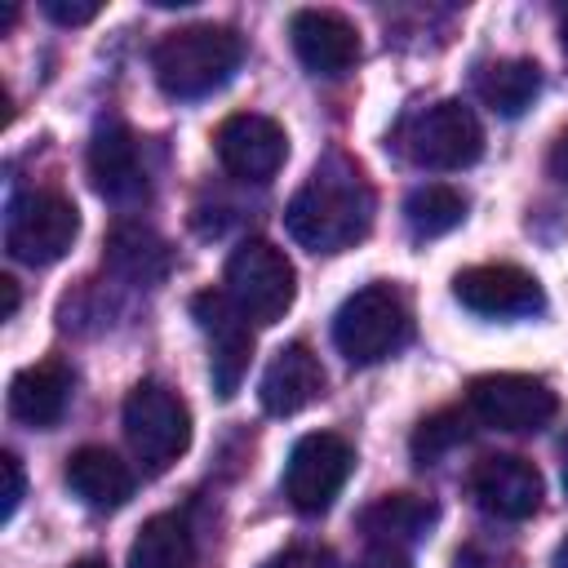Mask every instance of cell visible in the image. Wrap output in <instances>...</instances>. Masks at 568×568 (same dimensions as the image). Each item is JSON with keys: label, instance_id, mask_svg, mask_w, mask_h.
I'll use <instances>...</instances> for the list:
<instances>
[{"label": "cell", "instance_id": "4dcf8cb0", "mask_svg": "<svg viewBox=\"0 0 568 568\" xmlns=\"http://www.w3.org/2000/svg\"><path fill=\"white\" fill-rule=\"evenodd\" d=\"M71 568H106V559H98V555H84V559H75Z\"/></svg>", "mask_w": 568, "mask_h": 568}, {"label": "cell", "instance_id": "9a60e30c", "mask_svg": "<svg viewBox=\"0 0 568 568\" xmlns=\"http://www.w3.org/2000/svg\"><path fill=\"white\" fill-rule=\"evenodd\" d=\"M89 182L102 200L129 204L146 195V173L138 155V138L124 120H102L89 138Z\"/></svg>", "mask_w": 568, "mask_h": 568}, {"label": "cell", "instance_id": "7a4b0ae2", "mask_svg": "<svg viewBox=\"0 0 568 568\" xmlns=\"http://www.w3.org/2000/svg\"><path fill=\"white\" fill-rule=\"evenodd\" d=\"M244 58V40L231 31V27H213V22H195V27H178L169 31L155 53H151V71H155V84L178 98V102H191V98H204L213 89H222L235 67Z\"/></svg>", "mask_w": 568, "mask_h": 568}, {"label": "cell", "instance_id": "603a6c76", "mask_svg": "<svg viewBox=\"0 0 568 568\" xmlns=\"http://www.w3.org/2000/svg\"><path fill=\"white\" fill-rule=\"evenodd\" d=\"M462 217H466V195L444 182H426L404 200V222L413 240H439L453 226H462Z\"/></svg>", "mask_w": 568, "mask_h": 568}, {"label": "cell", "instance_id": "9c48e42d", "mask_svg": "<svg viewBox=\"0 0 568 568\" xmlns=\"http://www.w3.org/2000/svg\"><path fill=\"white\" fill-rule=\"evenodd\" d=\"M466 408L475 422L497 426V430H541L559 413L555 390L541 377L528 373H484L466 390Z\"/></svg>", "mask_w": 568, "mask_h": 568}, {"label": "cell", "instance_id": "44dd1931", "mask_svg": "<svg viewBox=\"0 0 568 568\" xmlns=\"http://www.w3.org/2000/svg\"><path fill=\"white\" fill-rule=\"evenodd\" d=\"M475 89H479V102H484L488 111L515 120V115H524V111L532 106V98L541 93V67L528 62V58H497V62H488V67L479 71Z\"/></svg>", "mask_w": 568, "mask_h": 568}, {"label": "cell", "instance_id": "4316f807", "mask_svg": "<svg viewBox=\"0 0 568 568\" xmlns=\"http://www.w3.org/2000/svg\"><path fill=\"white\" fill-rule=\"evenodd\" d=\"M0 475H4V506H0V515L13 519L18 515V501H22V462L13 453H4L0 457Z\"/></svg>", "mask_w": 568, "mask_h": 568}, {"label": "cell", "instance_id": "f546056e", "mask_svg": "<svg viewBox=\"0 0 568 568\" xmlns=\"http://www.w3.org/2000/svg\"><path fill=\"white\" fill-rule=\"evenodd\" d=\"M0 293H4V311H0V315L13 320V315H18V280L4 275V280H0Z\"/></svg>", "mask_w": 568, "mask_h": 568}, {"label": "cell", "instance_id": "484cf974", "mask_svg": "<svg viewBox=\"0 0 568 568\" xmlns=\"http://www.w3.org/2000/svg\"><path fill=\"white\" fill-rule=\"evenodd\" d=\"M44 13L53 22H62V27H84V22H93L102 13V4L98 0H44Z\"/></svg>", "mask_w": 568, "mask_h": 568}, {"label": "cell", "instance_id": "836d02e7", "mask_svg": "<svg viewBox=\"0 0 568 568\" xmlns=\"http://www.w3.org/2000/svg\"><path fill=\"white\" fill-rule=\"evenodd\" d=\"M564 493H568V444H564Z\"/></svg>", "mask_w": 568, "mask_h": 568}, {"label": "cell", "instance_id": "7c38bea8", "mask_svg": "<svg viewBox=\"0 0 568 568\" xmlns=\"http://www.w3.org/2000/svg\"><path fill=\"white\" fill-rule=\"evenodd\" d=\"M453 297L488 320H515V315H537L546 306L541 284L510 262H484V266H466L453 275Z\"/></svg>", "mask_w": 568, "mask_h": 568}, {"label": "cell", "instance_id": "6da1fadb", "mask_svg": "<svg viewBox=\"0 0 568 568\" xmlns=\"http://www.w3.org/2000/svg\"><path fill=\"white\" fill-rule=\"evenodd\" d=\"M288 235L311 253H342L373 226V186L355 160L328 151L284 209Z\"/></svg>", "mask_w": 568, "mask_h": 568}, {"label": "cell", "instance_id": "d6a6232c", "mask_svg": "<svg viewBox=\"0 0 568 568\" xmlns=\"http://www.w3.org/2000/svg\"><path fill=\"white\" fill-rule=\"evenodd\" d=\"M559 40H564V49H568V9L559 13Z\"/></svg>", "mask_w": 568, "mask_h": 568}, {"label": "cell", "instance_id": "ac0fdd59", "mask_svg": "<svg viewBox=\"0 0 568 568\" xmlns=\"http://www.w3.org/2000/svg\"><path fill=\"white\" fill-rule=\"evenodd\" d=\"M67 488L89 506V510H120L133 497V470L98 444H84L67 457Z\"/></svg>", "mask_w": 568, "mask_h": 568}, {"label": "cell", "instance_id": "83f0119b", "mask_svg": "<svg viewBox=\"0 0 568 568\" xmlns=\"http://www.w3.org/2000/svg\"><path fill=\"white\" fill-rule=\"evenodd\" d=\"M364 568H413L408 555L399 546H368L364 550Z\"/></svg>", "mask_w": 568, "mask_h": 568}, {"label": "cell", "instance_id": "f1b7e54d", "mask_svg": "<svg viewBox=\"0 0 568 568\" xmlns=\"http://www.w3.org/2000/svg\"><path fill=\"white\" fill-rule=\"evenodd\" d=\"M550 173H555V182L559 186H568V129L555 138V146H550Z\"/></svg>", "mask_w": 568, "mask_h": 568}, {"label": "cell", "instance_id": "cb8c5ba5", "mask_svg": "<svg viewBox=\"0 0 568 568\" xmlns=\"http://www.w3.org/2000/svg\"><path fill=\"white\" fill-rule=\"evenodd\" d=\"M470 408H435L430 417H422L417 422V430H413V439H408V448H413V462L417 466H435L444 453H453L457 444H466L470 439Z\"/></svg>", "mask_w": 568, "mask_h": 568}, {"label": "cell", "instance_id": "3957f363", "mask_svg": "<svg viewBox=\"0 0 568 568\" xmlns=\"http://www.w3.org/2000/svg\"><path fill=\"white\" fill-rule=\"evenodd\" d=\"M413 337L408 302L395 284H368L351 293L333 315V342L346 355V364H382Z\"/></svg>", "mask_w": 568, "mask_h": 568}, {"label": "cell", "instance_id": "2e32d148", "mask_svg": "<svg viewBox=\"0 0 568 568\" xmlns=\"http://www.w3.org/2000/svg\"><path fill=\"white\" fill-rule=\"evenodd\" d=\"M320 395H324V368L311 355V346H302V342L280 346L257 382V399L271 417H293L306 404H315Z\"/></svg>", "mask_w": 568, "mask_h": 568}, {"label": "cell", "instance_id": "ffe728a7", "mask_svg": "<svg viewBox=\"0 0 568 568\" xmlns=\"http://www.w3.org/2000/svg\"><path fill=\"white\" fill-rule=\"evenodd\" d=\"M106 266L129 284H155L169 271V244L142 222H120L106 235Z\"/></svg>", "mask_w": 568, "mask_h": 568}, {"label": "cell", "instance_id": "5b68a950", "mask_svg": "<svg viewBox=\"0 0 568 568\" xmlns=\"http://www.w3.org/2000/svg\"><path fill=\"white\" fill-rule=\"evenodd\" d=\"M399 151L417 164V169H439V173H453V169H466L484 155V124L475 120V111L457 98H444L435 106H422L413 111L399 133H395Z\"/></svg>", "mask_w": 568, "mask_h": 568}, {"label": "cell", "instance_id": "30bf717a", "mask_svg": "<svg viewBox=\"0 0 568 568\" xmlns=\"http://www.w3.org/2000/svg\"><path fill=\"white\" fill-rule=\"evenodd\" d=\"M191 315L209 337V377L222 399H231L253 359V328L244 311L226 297V288H204L191 297Z\"/></svg>", "mask_w": 568, "mask_h": 568}, {"label": "cell", "instance_id": "e0dca14e", "mask_svg": "<svg viewBox=\"0 0 568 568\" xmlns=\"http://www.w3.org/2000/svg\"><path fill=\"white\" fill-rule=\"evenodd\" d=\"M71 399V368L62 359H40L9 382V413L36 430H49L62 422Z\"/></svg>", "mask_w": 568, "mask_h": 568}, {"label": "cell", "instance_id": "7402d4cb", "mask_svg": "<svg viewBox=\"0 0 568 568\" xmlns=\"http://www.w3.org/2000/svg\"><path fill=\"white\" fill-rule=\"evenodd\" d=\"M191 564H195V537L186 515L178 510L151 515L129 546V568H191Z\"/></svg>", "mask_w": 568, "mask_h": 568}, {"label": "cell", "instance_id": "d6986e66", "mask_svg": "<svg viewBox=\"0 0 568 568\" xmlns=\"http://www.w3.org/2000/svg\"><path fill=\"white\" fill-rule=\"evenodd\" d=\"M435 519H439L435 501H426L417 493H386L359 515V528H364L368 546H399L404 550V546L422 541L435 528Z\"/></svg>", "mask_w": 568, "mask_h": 568}, {"label": "cell", "instance_id": "d4e9b609", "mask_svg": "<svg viewBox=\"0 0 568 568\" xmlns=\"http://www.w3.org/2000/svg\"><path fill=\"white\" fill-rule=\"evenodd\" d=\"M262 568H337V555L328 546H288L280 555H271Z\"/></svg>", "mask_w": 568, "mask_h": 568}, {"label": "cell", "instance_id": "52a82bcc", "mask_svg": "<svg viewBox=\"0 0 568 568\" xmlns=\"http://www.w3.org/2000/svg\"><path fill=\"white\" fill-rule=\"evenodd\" d=\"M80 235V209L62 191H27L9 204L4 248L27 266H53Z\"/></svg>", "mask_w": 568, "mask_h": 568}, {"label": "cell", "instance_id": "5bb4252c", "mask_svg": "<svg viewBox=\"0 0 568 568\" xmlns=\"http://www.w3.org/2000/svg\"><path fill=\"white\" fill-rule=\"evenodd\" d=\"M470 497L497 519H528L541 506V470L519 453H493L470 470Z\"/></svg>", "mask_w": 568, "mask_h": 568}, {"label": "cell", "instance_id": "277c9868", "mask_svg": "<svg viewBox=\"0 0 568 568\" xmlns=\"http://www.w3.org/2000/svg\"><path fill=\"white\" fill-rule=\"evenodd\" d=\"M124 439H129L133 457L142 462V470L160 475L191 444V408H186V399L164 382H151V377L138 382L124 395Z\"/></svg>", "mask_w": 568, "mask_h": 568}, {"label": "cell", "instance_id": "8fae6325", "mask_svg": "<svg viewBox=\"0 0 568 568\" xmlns=\"http://www.w3.org/2000/svg\"><path fill=\"white\" fill-rule=\"evenodd\" d=\"M213 146H217V160L231 178L240 182H271L288 155V138L284 129L271 120V115H257V111H235L217 124L213 133Z\"/></svg>", "mask_w": 568, "mask_h": 568}, {"label": "cell", "instance_id": "ba28073f", "mask_svg": "<svg viewBox=\"0 0 568 568\" xmlns=\"http://www.w3.org/2000/svg\"><path fill=\"white\" fill-rule=\"evenodd\" d=\"M355 470V448L333 430H311L293 444L284 466V497L302 515H320L337 501Z\"/></svg>", "mask_w": 568, "mask_h": 568}, {"label": "cell", "instance_id": "1f68e13d", "mask_svg": "<svg viewBox=\"0 0 568 568\" xmlns=\"http://www.w3.org/2000/svg\"><path fill=\"white\" fill-rule=\"evenodd\" d=\"M555 568H568V537L555 546Z\"/></svg>", "mask_w": 568, "mask_h": 568}, {"label": "cell", "instance_id": "4fadbf2b", "mask_svg": "<svg viewBox=\"0 0 568 568\" xmlns=\"http://www.w3.org/2000/svg\"><path fill=\"white\" fill-rule=\"evenodd\" d=\"M288 40L311 75L337 80L359 62V31L337 9H297L288 22Z\"/></svg>", "mask_w": 568, "mask_h": 568}, {"label": "cell", "instance_id": "8992f818", "mask_svg": "<svg viewBox=\"0 0 568 568\" xmlns=\"http://www.w3.org/2000/svg\"><path fill=\"white\" fill-rule=\"evenodd\" d=\"M226 297L248 324H275L297 297V271L271 240H244L226 257Z\"/></svg>", "mask_w": 568, "mask_h": 568}]
</instances>
